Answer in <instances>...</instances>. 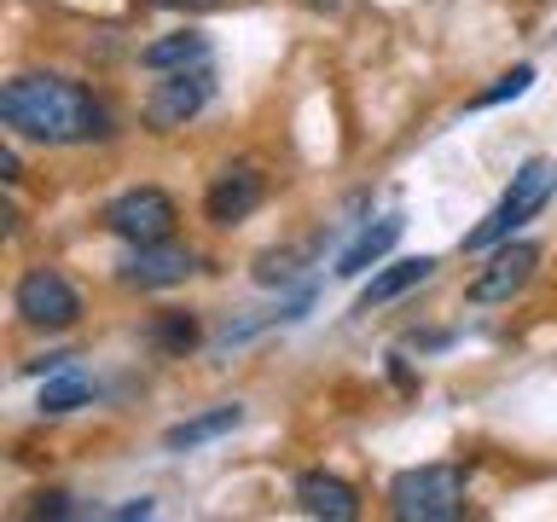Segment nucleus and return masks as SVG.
<instances>
[{"mask_svg": "<svg viewBox=\"0 0 557 522\" xmlns=\"http://www.w3.org/2000/svg\"><path fill=\"white\" fill-rule=\"evenodd\" d=\"M0 122L24 139H41V146H87V139L111 134V116L104 104L87 94L82 82L70 76H12L0 87Z\"/></svg>", "mask_w": 557, "mask_h": 522, "instance_id": "f257e3e1", "label": "nucleus"}, {"mask_svg": "<svg viewBox=\"0 0 557 522\" xmlns=\"http://www.w3.org/2000/svg\"><path fill=\"white\" fill-rule=\"evenodd\" d=\"M552 191H557V163H552V157H529V163L511 174V186H505V198L494 203V215L465 233V250L476 256V250H494V244H505L522 221H534L540 209L552 203Z\"/></svg>", "mask_w": 557, "mask_h": 522, "instance_id": "f03ea898", "label": "nucleus"}, {"mask_svg": "<svg viewBox=\"0 0 557 522\" xmlns=\"http://www.w3.org/2000/svg\"><path fill=\"white\" fill-rule=\"evenodd\" d=\"M389 511L400 522H453L465 517V470L459 464H418L389 482Z\"/></svg>", "mask_w": 557, "mask_h": 522, "instance_id": "7ed1b4c3", "label": "nucleus"}, {"mask_svg": "<svg viewBox=\"0 0 557 522\" xmlns=\"http://www.w3.org/2000/svg\"><path fill=\"white\" fill-rule=\"evenodd\" d=\"M104 233H116L122 244H163L174 238V221H181V209H174L169 191H157V186H134V191H122V198L104 203Z\"/></svg>", "mask_w": 557, "mask_h": 522, "instance_id": "20e7f679", "label": "nucleus"}, {"mask_svg": "<svg viewBox=\"0 0 557 522\" xmlns=\"http://www.w3.org/2000/svg\"><path fill=\"white\" fill-rule=\"evenodd\" d=\"M12 308H17V320L35 325V331H70L82 320V296L59 268H29L12 290Z\"/></svg>", "mask_w": 557, "mask_h": 522, "instance_id": "39448f33", "label": "nucleus"}, {"mask_svg": "<svg viewBox=\"0 0 557 522\" xmlns=\"http://www.w3.org/2000/svg\"><path fill=\"white\" fill-rule=\"evenodd\" d=\"M209 94H215V82H209V64H191V70H169L163 82L146 94V104H139V116H146V128L157 134H174L186 128L191 116L209 104Z\"/></svg>", "mask_w": 557, "mask_h": 522, "instance_id": "423d86ee", "label": "nucleus"}, {"mask_svg": "<svg viewBox=\"0 0 557 522\" xmlns=\"http://www.w3.org/2000/svg\"><path fill=\"white\" fill-rule=\"evenodd\" d=\"M534 268H540V244H529V238H505V244H494V256H487V268L465 285V296L470 302H511V296L534 278Z\"/></svg>", "mask_w": 557, "mask_h": 522, "instance_id": "0eeeda50", "label": "nucleus"}, {"mask_svg": "<svg viewBox=\"0 0 557 522\" xmlns=\"http://www.w3.org/2000/svg\"><path fill=\"white\" fill-rule=\"evenodd\" d=\"M186 273H198V256L186 250V244H174V238H163V244H134V256L116 268V278L128 290H169V285H181Z\"/></svg>", "mask_w": 557, "mask_h": 522, "instance_id": "6e6552de", "label": "nucleus"}, {"mask_svg": "<svg viewBox=\"0 0 557 522\" xmlns=\"http://www.w3.org/2000/svg\"><path fill=\"white\" fill-rule=\"evenodd\" d=\"M261 198H268L261 174H256L250 163H233V169L215 174V186H209V198H203V215L215 221V226H233V221H244V215H256Z\"/></svg>", "mask_w": 557, "mask_h": 522, "instance_id": "1a4fd4ad", "label": "nucleus"}, {"mask_svg": "<svg viewBox=\"0 0 557 522\" xmlns=\"http://www.w3.org/2000/svg\"><path fill=\"white\" fill-rule=\"evenodd\" d=\"M296 505L320 522H355L360 517V494L343 476H331V470H302L296 476Z\"/></svg>", "mask_w": 557, "mask_h": 522, "instance_id": "9d476101", "label": "nucleus"}, {"mask_svg": "<svg viewBox=\"0 0 557 522\" xmlns=\"http://www.w3.org/2000/svg\"><path fill=\"white\" fill-rule=\"evenodd\" d=\"M139 64L169 76V70H191V64H209V35L203 29H174V35H157L151 47H139Z\"/></svg>", "mask_w": 557, "mask_h": 522, "instance_id": "9b49d317", "label": "nucleus"}, {"mask_svg": "<svg viewBox=\"0 0 557 522\" xmlns=\"http://www.w3.org/2000/svg\"><path fill=\"white\" fill-rule=\"evenodd\" d=\"M442 268L435 256H407V261H395V268H383L372 285L360 290V302H355V313H372V308H383V302H395V296H407L412 285H424V278Z\"/></svg>", "mask_w": 557, "mask_h": 522, "instance_id": "f8f14e48", "label": "nucleus"}, {"mask_svg": "<svg viewBox=\"0 0 557 522\" xmlns=\"http://www.w3.org/2000/svg\"><path fill=\"white\" fill-rule=\"evenodd\" d=\"M238 424H244V407H238V400H226V407H209V412H198V418H186V424H174V430L163 435V447H169V452H191V447H203V442L233 435Z\"/></svg>", "mask_w": 557, "mask_h": 522, "instance_id": "ddd939ff", "label": "nucleus"}, {"mask_svg": "<svg viewBox=\"0 0 557 522\" xmlns=\"http://www.w3.org/2000/svg\"><path fill=\"white\" fill-rule=\"evenodd\" d=\"M400 226H407V221H400V215H383L377 226H366V233H360L355 244H348L343 256H337V278H360L366 268H372V261H383V256L395 250Z\"/></svg>", "mask_w": 557, "mask_h": 522, "instance_id": "4468645a", "label": "nucleus"}, {"mask_svg": "<svg viewBox=\"0 0 557 522\" xmlns=\"http://www.w3.org/2000/svg\"><path fill=\"white\" fill-rule=\"evenodd\" d=\"M198 343H203V325H198V313H186V308H169V313H157V320H151V348H157V355L181 360V355H191Z\"/></svg>", "mask_w": 557, "mask_h": 522, "instance_id": "2eb2a0df", "label": "nucleus"}, {"mask_svg": "<svg viewBox=\"0 0 557 522\" xmlns=\"http://www.w3.org/2000/svg\"><path fill=\"white\" fill-rule=\"evenodd\" d=\"M87 400H94V383H87L76 365H64V372H52V377L41 383V412H47V418H64V412L87 407Z\"/></svg>", "mask_w": 557, "mask_h": 522, "instance_id": "dca6fc26", "label": "nucleus"}, {"mask_svg": "<svg viewBox=\"0 0 557 522\" xmlns=\"http://www.w3.org/2000/svg\"><path fill=\"white\" fill-rule=\"evenodd\" d=\"M529 87H534V64H517V70H505L494 87H482V94L470 99V111H494V104H505V99H522Z\"/></svg>", "mask_w": 557, "mask_h": 522, "instance_id": "f3484780", "label": "nucleus"}, {"mask_svg": "<svg viewBox=\"0 0 557 522\" xmlns=\"http://www.w3.org/2000/svg\"><path fill=\"white\" fill-rule=\"evenodd\" d=\"M35 517H70V494H35Z\"/></svg>", "mask_w": 557, "mask_h": 522, "instance_id": "a211bd4d", "label": "nucleus"}, {"mask_svg": "<svg viewBox=\"0 0 557 522\" xmlns=\"http://www.w3.org/2000/svg\"><path fill=\"white\" fill-rule=\"evenodd\" d=\"M151 511H157V505H151V499H134V505H116V511H111V517H116V522H134V517H151Z\"/></svg>", "mask_w": 557, "mask_h": 522, "instance_id": "6ab92c4d", "label": "nucleus"}, {"mask_svg": "<svg viewBox=\"0 0 557 522\" xmlns=\"http://www.w3.org/2000/svg\"><path fill=\"white\" fill-rule=\"evenodd\" d=\"M0 181H7V186H17V151H12V146L0 151Z\"/></svg>", "mask_w": 557, "mask_h": 522, "instance_id": "aec40b11", "label": "nucleus"}, {"mask_svg": "<svg viewBox=\"0 0 557 522\" xmlns=\"http://www.w3.org/2000/svg\"><path fill=\"white\" fill-rule=\"evenodd\" d=\"M308 7H320V12H331V7H337V0H308Z\"/></svg>", "mask_w": 557, "mask_h": 522, "instance_id": "412c9836", "label": "nucleus"}, {"mask_svg": "<svg viewBox=\"0 0 557 522\" xmlns=\"http://www.w3.org/2000/svg\"><path fill=\"white\" fill-rule=\"evenodd\" d=\"M157 7H181V0H157Z\"/></svg>", "mask_w": 557, "mask_h": 522, "instance_id": "4be33fe9", "label": "nucleus"}]
</instances>
